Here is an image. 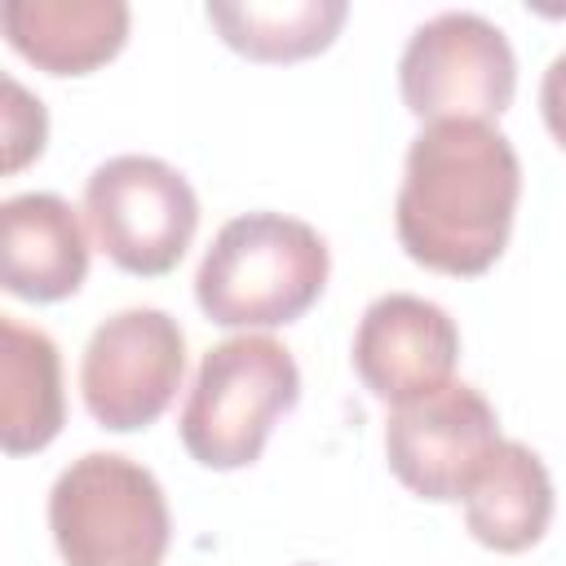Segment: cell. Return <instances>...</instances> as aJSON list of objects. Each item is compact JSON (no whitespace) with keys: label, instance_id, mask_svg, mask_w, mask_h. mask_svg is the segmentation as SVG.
Returning a JSON list of instances; mask_svg holds the SVG:
<instances>
[{"label":"cell","instance_id":"cell-15","mask_svg":"<svg viewBox=\"0 0 566 566\" xmlns=\"http://www.w3.org/2000/svg\"><path fill=\"white\" fill-rule=\"evenodd\" d=\"M44 106L18 80H4V168L18 172L31 155L44 150Z\"/></svg>","mask_w":566,"mask_h":566},{"label":"cell","instance_id":"cell-14","mask_svg":"<svg viewBox=\"0 0 566 566\" xmlns=\"http://www.w3.org/2000/svg\"><path fill=\"white\" fill-rule=\"evenodd\" d=\"M203 13L234 53L252 62H301L323 53L336 40L340 22L349 18V4L345 0H270V4L212 0Z\"/></svg>","mask_w":566,"mask_h":566},{"label":"cell","instance_id":"cell-13","mask_svg":"<svg viewBox=\"0 0 566 566\" xmlns=\"http://www.w3.org/2000/svg\"><path fill=\"white\" fill-rule=\"evenodd\" d=\"M0 442L9 455L40 451L57 438L62 402V358L57 345L18 318H0Z\"/></svg>","mask_w":566,"mask_h":566},{"label":"cell","instance_id":"cell-9","mask_svg":"<svg viewBox=\"0 0 566 566\" xmlns=\"http://www.w3.org/2000/svg\"><path fill=\"white\" fill-rule=\"evenodd\" d=\"M460 358V332L451 314L424 296H376L354 332V371L380 402H411L442 389Z\"/></svg>","mask_w":566,"mask_h":566},{"label":"cell","instance_id":"cell-2","mask_svg":"<svg viewBox=\"0 0 566 566\" xmlns=\"http://www.w3.org/2000/svg\"><path fill=\"white\" fill-rule=\"evenodd\" d=\"M327 265L314 226L283 212H243L203 252L195 301L217 327H283L318 301Z\"/></svg>","mask_w":566,"mask_h":566},{"label":"cell","instance_id":"cell-12","mask_svg":"<svg viewBox=\"0 0 566 566\" xmlns=\"http://www.w3.org/2000/svg\"><path fill=\"white\" fill-rule=\"evenodd\" d=\"M464 522L478 544L522 553L539 544L553 522V478L526 442H500L473 486L464 491Z\"/></svg>","mask_w":566,"mask_h":566},{"label":"cell","instance_id":"cell-1","mask_svg":"<svg viewBox=\"0 0 566 566\" xmlns=\"http://www.w3.org/2000/svg\"><path fill=\"white\" fill-rule=\"evenodd\" d=\"M522 195V164L495 124H424L407 146L394 203L398 243L438 274H482L509 243Z\"/></svg>","mask_w":566,"mask_h":566},{"label":"cell","instance_id":"cell-4","mask_svg":"<svg viewBox=\"0 0 566 566\" xmlns=\"http://www.w3.org/2000/svg\"><path fill=\"white\" fill-rule=\"evenodd\" d=\"M49 531L66 566H159L172 522L150 469L115 451H88L57 473Z\"/></svg>","mask_w":566,"mask_h":566},{"label":"cell","instance_id":"cell-6","mask_svg":"<svg viewBox=\"0 0 566 566\" xmlns=\"http://www.w3.org/2000/svg\"><path fill=\"white\" fill-rule=\"evenodd\" d=\"M84 217L97 248L128 274H168L199 226L190 181L155 155H115L84 181Z\"/></svg>","mask_w":566,"mask_h":566},{"label":"cell","instance_id":"cell-8","mask_svg":"<svg viewBox=\"0 0 566 566\" xmlns=\"http://www.w3.org/2000/svg\"><path fill=\"white\" fill-rule=\"evenodd\" d=\"M500 442L495 407L464 380H447L442 389L394 407L385 424L394 478L424 500H464Z\"/></svg>","mask_w":566,"mask_h":566},{"label":"cell","instance_id":"cell-3","mask_svg":"<svg viewBox=\"0 0 566 566\" xmlns=\"http://www.w3.org/2000/svg\"><path fill=\"white\" fill-rule=\"evenodd\" d=\"M296 398V358L274 336H230L199 358L181 407V442L203 469H243L261 455L274 420L292 411Z\"/></svg>","mask_w":566,"mask_h":566},{"label":"cell","instance_id":"cell-5","mask_svg":"<svg viewBox=\"0 0 566 566\" xmlns=\"http://www.w3.org/2000/svg\"><path fill=\"white\" fill-rule=\"evenodd\" d=\"M398 88L416 119L491 124L513 102L517 57L495 22L469 9H447L411 31L398 57Z\"/></svg>","mask_w":566,"mask_h":566},{"label":"cell","instance_id":"cell-7","mask_svg":"<svg viewBox=\"0 0 566 566\" xmlns=\"http://www.w3.org/2000/svg\"><path fill=\"white\" fill-rule=\"evenodd\" d=\"M186 376V336L164 310H119L84 345L80 389L97 424L115 433L146 429L177 398Z\"/></svg>","mask_w":566,"mask_h":566},{"label":"cell","instance_id":"cell-11","mask_svg":"<svg viewBox=\"0 0 566 566\" xmlns=\"http://www.w3.org/2000/svg\"><path fill=\"white\" fill-rule=\"evenodd\" d=\"M4 40L49 75H84L111 62L128 40L124 0H9Z\"/></svg>","mask_w":566,"mask_h":566},{"label":"cell","instance_id":"cell-10","mask_svg":"<svg viewBox=\"0 0 566 566\" xmlns=\"http://www.w3.org/2000/svg\"><path fill=\"white\" fill-rule=\"evenodd\" d=\"M88 274L80 212L49 190L13 195L0 208V279L22 301H62Z\"/></svg>","mask_w":566,"mask_h":566},{"label":"cell","instance_id":"cell-16","mask_svg":"<svg viewBox=\"0 0 566 566\" xmlns=\"http://www.w3.org/2000/svg\"><path fill=\"white\" fill-rule=\"evenodd\" d=\"M539 111H544V124L548 133L557 137V146L566 150V53H557L544 71V84H539Z\"/></svg>","mask_w":566,"mask_h":566}]
</instances>
